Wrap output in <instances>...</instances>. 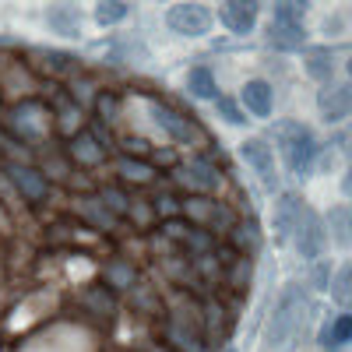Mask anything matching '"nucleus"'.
I'll return each instance as SVG.
<instances>
[{
	"label": "nucleus",
	"instance_id": "nucleus-1",
	"mask_svg": "<svg viewBox=\"0 0 352 352\" xmlns=\"http://www.w3.org/2000/svg\"><path fill=\"white\" fill-rule=\"evenodd\" d=\"M0 127L8 134V144L21 152H43L50 148V138L56 134V124H53V109L46 99L39 96H28V99H18L4 109L0 116Z\"/></svg>",
	"mask_w": 352,
	"mask_h": 352
},
{
	"label": "nucleus",
	"instance_id": "nucleus-2",
	"mask_svg": "<svg viewBox=\"0 0 352 352\" xmlns=\"http://www.w3.org/2000/svg\"><path fill=\"white\" fill-rule=\"evenodd\" d=\"M272 144H275V152L282 155V162L289 166L292 176L307 180V176L314 173L320 144H317V138H314V131L307 124H300V120H278L275 131H272Z\"/></svg>",
	"mask_w": 352,
	"mask_h": 352
},
{
	"label": "nucleus",
	"instance_id": "nucleus-3",
	"mask_svg": "<svg viewBox=\"0 0 352 352\" xmlns=\"http://www.w3.org/2000/svg\"><path fill=\"white\" fill-rule=\"evenodd\" d=\"M144 106H148L155 127H159L173 144H180V148H201V144H208V131H204L194 116L180 113L176 106H169V102H162V99H144Z\"/></svg>",
	"mask_w": 352,
	"mask_h": 352
},
{
	"label": "nucleus",
	"instance_id": "nucleus-4",
	"mask_svg": "<svg viewBox=\"0 0 352 352\" xmlns=\"http://www.w3.org/2000/svg\"><path fill=\"white\" fill-rule=\"evenodd\" d=\"M4 176L11 180V187H14V194H18V201L21 204H28V208H43V204L53 197V180L36 166V162H21V159H8L4 166Z\"/></svg>",
	"mask_w": 352,
	"mask_h": 352
},
{
	"label": "nucleus",
	"instance_id": "nucleus-5",
	"mask_svg": "<svg viewBox=\"0 0 352 352\" xmlns=\"http://www.w3.org/2000/svg\"><path fill=\"white\" fill-rule=\"evenodd\" d=\"M184 219L215 232V236H229L232 226L240 222V215L232 212L226 201H219L215 194H187L184 197Z\"/></svg>",
	"mask_w": 352,
	"mask_h": 352
},
{
	"label": "nucleus",
	"instance_id": "nucleus-6",
	"mask_svg": "<svg viewBox=\"0 0 352 352\" xmlns=\"http://www.w3.org/2000/svg\"><path fill=\"white\" fill-rule=\"evenodd\" d=\"M303 314H307V300H303L300 285H289V292L278 300V307H275V314H272V324H268V335H264V342H268L272 349L289 345V338L296 335L300 324H303Z\"/></svg>",
	"mask_w": 352,
	"mask_h": 352
},
{
	"label": "nucleus",
	"instance_id": "nucleus-7",
	"mask_svg": "<svg viewBox=\"0 0 352 352\" xmlns=\"http://www.w3.org/2000/svg\"><path fill=\"white\" fill-rule=\"evenodd\" d=\"M173 187L187 194H219L222 190V169L208 155H194L187 162L173 166Z\"/></svg>",
	"mask_w": 352,
	"mask_h": 352
},
{
	"label": "nucleus",
	"instance_id": "nucleus-8",
	"mask_svg": "<svg viewBox=\"0 0 352 352\" xmlns=\"http://www.w3.org/2000/svg\"><path fill=\"white\" fill-rule=\"evenodd\" d=\"M71 212L78 215L81 226H88L92 232H102V236H116L124 229V219L99 197V190H78L71 197Z\"/></svg>",
	"mask_w": 352,
	"mask_h": 352
},
{
	"label": "nucleus",
	"instance_id": "nucleus-9",
	"mask_svg": "<svg viewBox=\"0 0 352 352\" xmlns=\"http://www.w3.org/2000/svg\"><path fill=\"white\" fill-rule=\"evenodd\" d=\"M67 155L71 162L81 169V173H96L109 162V152H113V144H109V134H102V127H85L78 131L67 144Z\"/></svg>",
	"mask_w": 352,
	"mask_h": 352
},
{
	"label": "nucleus",
	"instance_id": "nucleus-10",
	"mask_svg": "<svg viewBox=\"0 0 352 352\" xmlns=\"http://www.w3.org/2000/svg\"><path fill=\"white\" fill-rule=\"evenodd\" d=\"M46 102H50V109H53L56 134H60L64 141H71L78 131L88 127V120H85V113H88V109H81V102L67 92V85H50Z\"/></svg>",
	"mask_w": 352,
	"mask_h": 352
},
{
	"label": "nucleus",
	"instance_id": "nucleus-11",
	"mask_svg": "<svg viewBox=\"0 0 352 352\" xmlns=\"http://www.w3.org/2000/svg\"><path fill=\"white\" fill-rule=\"evenodd\" d=\"M166 28L173 36H184V39H201L212 32V11L197 4V0H184V4H173L166 11Z\"/></svg>",
	"mask_w": 352,
	"mask_h": 352
},
{
	"label": "nucleus",
	"instance_id": "nucleus-12",
	"mask_svg": "<svg viewBox=\"0 0 352 352\" xmlns=\"http://www.w3.org/2000/svg\"><path fill=\"white\" fill-rule=\"evenodd\" d=\"M240 159L254 169V176L264 184V190L278 187V169H275V144L268 138H247L240 144Z\"/></svg>",
	"mask_w": 352,
	"mask_h": 352
},
{
	"label": "nucleus",
	"instance_id": "nucleus-13",
	"mask_svg": "<svg viewBox=\"0 0 352 352\" xmlns=\"http://www.w3.org/2000/svg\"><path fill=\"white\" fill-rule=\"evenodd\" d=\"M307 215V201L296 190H282L275 197V208H272V229H275V240H292L296 229Z\"/></svg>",
	"mask_w": 352,
	"mask_h": 352
},
{
	"label": "nucleus",
	"instance_id": "nucleus-14",
	"mask_svg": "<svg viewBox=\"0 0 352 352\" xmlns=\"http://www.w3.org/2000/svg\"><path fill=\"white\" fill-rule=\"evenodd\" d=\"M113 173H116V180H120L124 187H155L159 176H162L159 166H155L148 155H134V152L116 155Z\"/></svg>",
	"mask_w": 352,
	"mask_h": 352
},
{
	"label": "nucleus",
	"instance_id": "nucleus-15",
	"mask_svg": "<svg viewBox=\"0 0 352 352\" xmlns=\"http://www.w3.org/2000/svg\"><path fill=\"white\" fill-rule=\"evenodd\" d=\"M292 240H296V250H300L303 261H317L320 254H324V247L331 243L324 219H320L317 212H310V208H307V215H303V222H300V229H296Z\"/></svg>",
	"mask_w": 352,
	"mask_h": 352
},
{
	"label": "nucleus",
	"instance_id": "nucleus-16",
	"mask_svg": "<svg viewBox=\"0 0 352 352\" xmlns=\"http://www.w3.org/2000/svg\"><path fill=\"white\" fill-rule=\"evenodd\" d=\"M317 109L324 124H342L352 116V85H324L317 96Z\"/></svg>",
	"mask_w": 352,
	"mask_h": 352
},
{
	"label": "nucleus",
	"instance_id": "nucleus-17",
	"mask_svg": "<svg viewBox=\"0 0 352 352\" xmlns=\"http://www.w3.org/2000/svg\"><path fill=\"white\" fill-rule=\"evenodd\" d=\"M257 11H261L257 0H222L219 18L232 36H250L257 25Z\"/></svg>",
	"mask_w": 352,
	"mask_h": 352
},
{
	"label": "nucleus",
	"instance_id": "nucleus-18",
	"mask_svg": "<svg viewBox=\"0 0 352 352\" xmlns=\"http://www.w3.org/2000/svg\"><path fill=\"white\" fill-rule=\"evenodd\" d=\"M240 106L257 116V120H268L275 113V88L264 81V78H250L243 88H240Z\"/></svg>",
	"mask_w": 352,
	"mask_h": 352
},
{
	"label": "nucleus",
	"instance_id": "nucleus-19",
	"mask_svg": "<svg viewBox=\"0 0 352 352\" xmlns=\"http://www.w3.org/2000/svg\"><path fill=\"white\" fill-rule=\"evenodd\" d=\"M36 60H39L36 67L43 74H50V81H56V85H67L74 74H81V60L71 56V53H64V50H39Z\"/></svg>",
	"mask_w": 352,
	"mask_h": 352
},
{
	"label": "nucleus",
	"instance_id": "nucleus-20",
	"mask_svg": "<svg viewBox=\"0 0 352 352\" xmlns=\"http://www.w3.org/2000/svg\"><path fill=\"white\" fill-rule=\"evenodd\" d=\"M78 307L88 314V317H99V320H113L116 317V292L102 282V285H85L81 296H78Z\"/></svg>",
	"mask_w": 352,
	"mask_h": 352
},
{
	"label": "nucleus",
	"instance_id": "nucleus-21",
	"mask_svg": "<svg viewBox=\"0 0 352 352\" xmlns=\"http://www.w3.org/2000/svg\"><path fill=\"white\" fill-rule=\"evenodd\" d=\"M46 28L53 36L78 39L81 36V11L74 4H53V8H46Z\"/></svg>",
	"mask_w": 352,
	"mask_h": 352
},
{
	"label": "nucleus",
	"instance_id": "nucleus-22",
	"mask_svg": "<svg viewBox=\"0 0 352 352\" xmlns=\"http://www.w3.org/2000/svg\"><path fill=\"white\" fill-rule=\"evenodd\" d=\"M102 282H106L113 292H131V289L138 285L134 261H127V257H106V264H102Z\"/></svg>",
	"mask_w": 352,
	"mask_h": 352
},
{
	"label": "nucleus",
	"instance_id": "nucleus-23",
	"mask_svg": "<svg viewBox=\"0 0 352 352\" xmlns=\"http://www.w3.org/2000/svg\"><path fill=\"white\" fill-rule=\"evenodd\" d=\"M268 43L278 46V50H303V43H307V28H303V21L272 18V25H268Z\"/></svg>",
	"mask_w": 352,
	"mask_h": 352
},
{
	"label": "nucleus",
	"instance_id": "nucleus-24",
	"mask_svg": "<svg viewBox=\"0 0 352 352\" xmlns=\"http://www.w3.org/2000/svg\"><path fill=\"white\" fill-rule=\"evenodd\" d=\"M328 226V240L342 250H352V204H335L324 219Z\"/></svg>",
	"mask_w": 352,
	"mask_h": 352
},
{
	"label": "nucleus",
	"instance_id": "nucleus-25",
	"mask_svg": "<svg viewBox=\"0 0 352 352\" xmlns=\"http://www.w3.org/2000/svg\"><path fill=\"white\" fill-rule=\"evenodd\" d=\"M96 190H99V197H102V201H106L109 208H113L116 215H120V219H127V215H131L134 197H131V190H127L120 180H113V184H99Z\"/></svg>",
	"mask_w": 352,
	"mask_h": 352
},
{
	"label": "nucleus",
	"instance_id": "nucleus-26",
	"mask_svg": "<svg viewBox=\"0 0 352 352\" xmlns=\"http://www.w3.org/2000/svg\"><path fill=\"white\" fill-rule=\"evenodd\" d=\"M187 92L194 99H219V81L212 74V67H190L187 74Z\"/></svg>",
	"mask_w": 352,
	"mask_h": 352
},
{
	"label": "nucleus",
	"instance_id": "nucleus-27",
	"mask_svg": "<svg viewBox=\"0 0 352 352\" xmlns=\"http://www.w3.org/2000/svg\"><path fill=\"white\" fill-rule=\"evenodd\" d=\"M96 124L99 127H113L116 120H120V113H124V99H120V92H99V99H96Z\"/></svg>",
	"mask_w": 352,
	"mask_h": 352
},
{
	"label": "nucleus",
	"instance_id": "nucleus-28",
	"mask_svg": "<svg viewBox=\"0 0 352 352\" xmlns=\"http://www.w3.org/2000/svg\"><path fill=\"white\" fill-rule=\"evenodd\" d=\"M152 208H155V215H159L162 222L180 219V215H184V197L176 194V187H162V190L152 194Z\"/></svg>",
	"mask_w": 352,
	"mask_h": 352
},
{
	"label": "nucleus",
	"instance_id": "nucleus-29",
	"mask_svg": "<svg viewBox=\"0 0 352 352\" xmlns=\"http://www.w3.org/2000/svg\"><path fill=\"white\" fill-rule=\"evenodd\" d=\"M229 247H236L240 254H257V247H261V232H257V226L254 222H247V219H240L236 226H232V232H229Z\"/></svg>",
	"mask_w": 352,
	"mask_h": 352
},
{
	"label": "nucleus",
	"instance_id": "nucleus-30",
	"mask_svg": "<svg viewBox=\"0 0 352 352\" xmlns=\"http://www.w3.org/2000/svg\"><path fill=\"white\" fill-rule=\"evenodd\" d=\"M67 92L81 102V109H96V99H99V92H102V88L92 81V78H88L85 71L81 74H74L71 81H67Z\"/></svg>",
	"mask_w": 352,
	"mask_h": 352
},
{
	"label": "nucleus",
	"instance_id": "nucleus-31",
	"mask_svg": "<svg viewBox=\"0 0 352 352\" xmlns=\"http://www.w3.org/2000/svg\"><path fill=\"white\" fill-rule=\"evenodd\" d=\"M328 292H331V300L338 303V307H352V261H345L342 268L331 275V285H328Z\"/></svg>",
	"mask_w": 352,
	"mask_h": 352
},
{
	"label": "nucleus",
	"instance_id": "nucleus-32",
	"mask_svg": "<svg viewBox=\"0 0 352 352\" xmlns=\"http://www.w3.org/2000/svg\"><path fill=\"white\" fill-rule=\"evenodd\" d=\"M127 14H131V4H127V0H99V4H96V21H99L102 28L120 25Z\"/></svg>",
	"mask_w": 352,
	"mask_h": 352
},
{
	"label": "nucleus",
	"instance_id": "nucleus-33",
	"mask_svg": "<svg viewBox=\"0 0 352 352\" xmlns=\"http://www.w3.org/2000/svg\"><path fill=\"white\" fill-rule=\"evenodd\" d=\"M131 303H134V310H141V314H159V310H162L159 292H155V289H144V285H134V289H131Z\"/></svg>",
	"mask_w": 352,
	"mask_h": 352
},
{
	"label": "nucleus",
	"instance_id": "nucleus-34",
	"mask_svg": "<svg viewBox=\"0 0 352 352\" xmlns=\"http://www.w3.org/2000/svg\"><path fill=\"white\" fill-rule=\"evenodd\" d=\"M331 53L328 50H314L310 56H307V74L310 78H317V81H328L331 78Z\"/></svg>",
	"mask_w": 352,
	"mask_h": 352
},
{
	"label": "nucleus",
	"instance_id": "nucleus-35",
	"mask_svg": "<svg viewBox=\"0 0 352 352\" xmlns=\"http://www.w3.org/2000/svg\"><path fill=\"white\" fill-rule=\"evenodd\" d=\"M352 338V314L345 310L342 317H335L328 324V335H324V345H345Z\"/></svg>",
	"mask_w": 352,
	"mask_h": 352
},
{
	"label": "nucleus",
	"instance_id": "nucleus-36",
	"mask_svg": "<svg viewBox=\"0 0 352 352\" xmlns=\"http://www.w3.org/2000/svg\"><path fill=\"white\" fill-rule=\"evenodd\" d=\"M310 11V0H275V18L285 21H303Z\"/></svg>",
	"mask_w": 352,
	"mask_h": 352
},
{
	"label": "nucleus",
	"instance_id": "nucleus-37",
	"mask_svg": "<svg viewBox=\"0 0 352 352\" xmlns=\"http://www.w3.org/2000/svg\"><path fill=\"white\" fill-rule=\"evenodd\" d=\"M127 219L134 222V229H141V232H144V229H148L159 215H155V208H152V201H138V197H134V208H131V215H127Z\"/></svg>",
	"mask_w": 352,
	"mask_h": 352
},
{
	"label": "nucleus",
	"instance_id": "nucleus-38",
	"mask_svg": "<svg viewBox=\"0 0 352 352\" xmlns=\"http://www.w3.org/2000/svg\"><path fill=\"white\" fill-rule=\"evenodd\" d=\"M215 102H219V113L226 116V124H232V127H243V124H247V109H240V106L232 102V99L219 96Z\"/></svg>",
	"mask_w": 352,
	"mask_h": 352
},
{
	"label": "nucleus",
	"instance_id": "nucleus-39",
	"mask_svg": "<svg viewBox=\"0 0 352 352\" xmlns=\"http://www.w3.org/2000/svg\"><path fill=\"white\" fill-rule=\"evenodd\" d=\"M310 264H314V285H317V289H328V285H331V261H320V257H317V261H310Z\"/></svg>",
	"mask_w": 352,
	"mask_h": 352
},
{
	"label": "nucleus",
	"instance_id": "nucleus-40",
	"mask_svg": "<svg viewBox=\"0 0 352 352\" xmlns=\"http://www.w3.org/2000/svg\"><path fill=\"white\" fill-rule=\"evenodd\" d=\"M335 144H338V152H345V155L352 159V127H345V131L335 138Z\"/></svg>",
	"mask_w": 352,
	"mask_h": 352
},
{
	"label": "nucleus",
	"instance_id": "nucleus-41",
	"mask_svg": "<svg viewBox=\"0 0 352 352\" xmlns=\"http://www.w3.org/2000/svg\"><path fill=\"white\" fill-rule=\"evenodd\" d=\"M342 197L352 204V162L345 166V173H342Z\"/></svg>",
	"mask_w": 352,
	"mask_h": 352
},
{
	"label": "nucleus",
	"instance_id": "nucleus-42",
	"mask_svg": "<svg viewBox=\"0 0 352 352\" xmlns=\"http://www.w3.org/2000/svg\"><path fill=\"white\" fill-rule=\"evenodd\" d=\"M345 67H349V78H352V56H349V64H345Z\"/></svg>",
	"mask_w": 352,
	"mask_h": 352
},
{
	"label": "nucleus",
	"instance_id": "nucleus-43",
	"mask_svg": "<svg viewBox=\"0 0 352 352\" xmlns=\"http://www.w3.org/2000/svg\"><path fill=\"white\" fill-rule=\"evenodd\" d=\"M159 352H176V349H159Z\"/></svg>",
	"mask_w": 352,
	"mask_h": 352
},
{
	"label": "nucleus",
	"instance_id": "nucleus-44",
	"mask_svg": "<svg viewBox=\"0 0 352 352\" xmlns=\"http://www.w3.org/2000/svg\"><path fill=\"white\" fill-rule=\"evenodd\" d=\"M226 352H236V349H226Z\"/></svg>",
	"mask_w": 352,
	"mask_h": 352
}]
</instances>
